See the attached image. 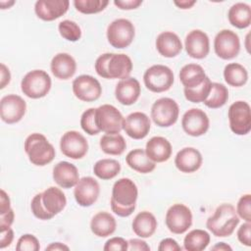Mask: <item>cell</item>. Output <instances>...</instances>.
<instances>
[{
    "instance_id": "obj_38",
    "label": "cell",
    "mask_w": 251,
    "mask_h": 251,
    "mask_svg": "<svg viewBox=\"0 0 251 251\" xmlns=\"http://www.w3.org/2000/svg\"><path fill=\"white\" fill-rule=\"evenodd\" d=\"M211 83L212 82L210 78L207 76L200 85L193 88H184L183 93L186 100L192 103L204 102L209 95V92L211 89Z\"/></svg>"
},
{
    "instance_id": "obj_10",
    "label": "cell",
    "mask_w": 251,
    "mask_h": 251,
    "mask_svg": "<svg viewBox=\"0 0 251 251\" xmlns=\"http://www.w3.org/2000/svg\"><path fill=\"white\" fill-rule=\"evenodd\" d=\"M179 108L177 103L169 97L156 100L151 107V118L154 124L161 127H169L177 121Z\"/></svg>"
},
{
    "instance_id": "obj_5",
    "label": "cell",
    "mask_w": 251,
    "mask_h": 251,
    "mask_svg": "<svg viewBox=\"0 0 251 251\" xmlns=\"http://www.w3.org/2000/svg\"><path fill=\"white\" fill-rule=\"evenodd\" d=\"M24 149L29 162L39 167L51 163L56 155L54 146L47 140L46 136L37 132L31 133L25 138Z\"/></svg>"
},
{
    "instance_id": "obj_1",
    "label": "cell",
    "mask_w": 251,
    "mask_h": 251,
    "mask_svg": "<svg viewBox=\"0 0 251 251\" xmlns=\"http://www.w3.org/2000/svg\"><path fill=\"white\" fill-rule=\"evenodd\" d=\"M66 204L67 198L64 192L56 186H50L33 196L30 209L35 218L47 221L62 212Z\"/></svg>"
},
{
    "instance_id": "obj_25",
    "label": "cell",
    "mask_w": 251,
    "mask_h": 251,
    "mask_svg": "<svg viewBox=\"0 0 251 251\" xmlns=\"http://www.w3.org/2000/svg\"><path fill=\"white\" fill-rule=\"evenodd\" d=\"M53 75L59 79L66 80L74 76L76 72V63L73 56L68 53L56 54L50 63Z\"/></svg>"
},
{
    "instance_id": "obj_3",
    "label": "cell",
    "mask_w": 251,
    "mask_h": 251,
    "mask_svg": "<svg viewBox=\"0 0 251 251\" xmlns=\"http://www.w3.org/2000/svg\"><path fill=\"white\" fill-rule=\"evenodd\" d=\"M95 71L103 78L124 79L132 71L131 59L124 53H104L95 61Z\"/></svg>"
},
{
    "instance_id": "obj_19",
    "label": "cell",
    "mask_w": 251,
    "mask_h": 251,
    "mask_svg": "<svg viewBox=\"0 0 251 251\" xmlns=\"http://www.w3.org/2000/svg\"><path fill=\"white\" fill-rule=\"evenodd\" d=\"M150 127L151 122L145 113L133 112L124 119L123 129L130 138L142 139L146 137Z\"/></svg>"
},
{
    "instance_id": "obj_23",
    "label": "cell",
    "mask_w": 251,
    "mask_h": 251,
    "mask_svg": "<svg viewBox=\"0 0 251 251\" xmlns=\"http://www.w3.org/2000/svg\"><path fill=\"white\" fill-rule=\"evenodd\" d=\"M201 153L193 147H184L180 149L175 158V165L181 173H194L202 165Z\"/></svg>"
},
{
    "instance_id": "obj_8",
    "label": "cell",
    "mask_w": 251,
    "mask_h": 251,
    "mask_svg": "<svg viewBox=\"0 0 251 251\" xmlns=\"http://www.w3.org/2000/svg\"><path fill=\"white\" fill-rule=\"evenodd\" d=\"M143 81L148 90L155 93L165 92L174 83V73L165 65H153L145 71Z\"/></svg>"
},
{
    "instance_id": "obj_42",
    "label": "cell",
    "mask_w": 251,
    "mask_h": 251,
    "mask_svg": "<svg viewBox=\"0 0 251 251\" xmlns=\"http://www.w3.org/2000/svg\"><path fill=\"white\" fill-rule=\"evenodd\" d=\"M40 249V244L38 239L29 233L23 234L17 242L16 250L18 251H38Z\"/></svg>"
},
{
    "instance_id": "obj_54",
    "label": "cell",
    "mask_w": 251,
    "mask_h": 251,
    "mask_svg": "<svg viewBox=\"0 0 251 251\" xmlns=\"http://www.w3.org/2000/svg\"><path fill=\"white\" fill-rule=\"evenodd\" d=\"M174 4L179 9H190L194 4H196L195 0H181V1H174Z\"/></svg>"
},
{
    "instance_id": "obj_12",
    "label": "cell",
    "mask_w": 251,
    "mask_h": 251,
    "mask_svg": "<svg viewBox=\"0 0 251 251\" xmlns=\"http://www.w3.org/2000/svg\"><path fill=\"white\" fill-rule=\"evenodd\" d=\"M166 226L175 234H182L192 225L191 210L183 204H174L166 213Z\"/></svg>"
},
{
    "instance_id": "obj_44",
    "label": "cell",
    "mask_w": 251,
    "mask_h": 251,
    "mask_svg": "<svg viewBox=\"0 0 251 251\" xmlns=\"http://www.w3.org/2000/svg\"><path fill=\"white\" fill-rule=\"evenodd\" d=\"M128 242L123 237H112L108 239L104 245L105 251H126L127 250Z\"/></svg>"
},
{
    "instance_id": "obj_6",
    "label": "cell",
    "mask_w": 251,
    "mask_h": 251,
    "mask_svg": "<svg viewBox=\"0 0 251 251\" xmlns=\"http://www.w3.org/2000/svg\"><path fill=\"white\" fill-rule=\"evenodd\" d=\"M52 81L50 75L43 70L28 72L21 81L22 92L31 99H39L48 94Z\"/></svg>"
},
{
    "instance_id": "obj_22",
    "label": "cell",
    "mask_w": 251,
    "mask_h": 251,
    "mask_svg": "<svg viewBox=\"0 0 251 251\" xmlns=\"http://www.w3.org/2000/svg\"><path fill=\"white\" fill-rule=\"evenodd\" d=\"M141 91L139 81L134 77L121 79L115 88V96L122 105L129 106L134 104L139 98Z\"/></svg>"
},
{
    "instance_id": "obj_21",
    "label": "cell",
    "mask_w": 251,
    "mask_h": 251,
    "mask_svg": "<svg viewBox=\"0 0 251 251\" xmlns=\"http://www.w3.org/2000/svg\"><path fill=\"white\" fill-rule=\"evenodd\" d=\"M68 0H38L34 5L36 16L45 22H52L59 19L69 10Z\"/></svg>"
},
{
    "instance_id": "obj_50",
    "label": "cell",
    "mask_w": 251,
    "mask_h": 251,
    "mask_svg": "<svg viewBox=\"0 0 251 251\" xmlns=\"http://www.w3.org/2000/svg\"><path fill=\"white\" fill-rule=\"evenodd\" d=\"M14 239V231L11 227L2 230L1 231V237H0V248L4 249L11 245Z\"/></svg>"
},
{
    "instance_id": "obj_13",
    "label": "cell",
    "mask_w": 251,
    "mask_h": 251,
    "mask_svg": "<svg viewBox=\"0 0 251 251\" xmlns=\"http://www.w3.org/2000/svg\"><path fill=\"white\" fill-rule=\"evenodd\" d=\"M214 50L217 56L223 60L235 58L240 51L238 35L230 29L219 31L214 39Z\"/></svg>"
},
{
    "instance_id": "obj_55",
    "label": "cell",
    "mask_w": 251,
    "mask_h": 251,
    "mask_svg": "<svg viewBox=\"0 0 251 251\" xmlns=\"http://www.w3.org/2000/svg\"><path fill=\"white\" fill-rule=\"evenodd\" d=\"M211 249L212 250H220V251H226V250H229L230 251L231 247L228 244L225 243V242H219L215 246H213Z\"/></svg>"
},
{
    "instance_id": "obj_41",
    "label": "cell",
    "mask_w": 251,
    "mask_h": 251,
    "mask_svg": "<svg viewBox=\"0 0 251 251\" xmlns=\"http://www.w3.org/2000/svg\"><path fill=\"white\" fill-rule=\"evenodd\" d=\"M95 109L96 108H89L85 110L80 118L81 128L89 135H96L100 132L95 122Z\"/></svg>"
},
{
    "instance_id": "obj_56",
    "label": "cell",
    "mask_w": 251,
    "mask_h": 251,
    "mask_svg": "<svg viewBox=\"0 0 251 251\" xmlns=\"http://www.w3.org/2000/svg\"><path fill=\"white\" fill-rule=\"evenodd\" d=\"M15 4V1H0V5H1V9H7L10 8L12 5Z\"/></svg>"
},
{
    "instance_id": "obj_20",
    "label": "cell",
    "mask_w": 251,
    "mask_h": 251,
    "mask_svg": "<svg viewBox=\"0 0 251 251\" xmlns=\"http://www.w3.org/2000/svg\"><path fill=\"white\" fill-rule=\"evenodd\" d=\"M184 47L187 55L193 59H203L210 51V40L206 32L193 29L185 36Z\"/></svg>"
},
{
    "instance_id": "obj_34",
    "label": "cell",
    "mask_w": 251,
    "mask_h": 251,
    "mask_svg": "<svg viewBox=\"0 0 251 251\" xmlns=\"http://www.w3.org/2000/svg\"><path fill=\"white\" fill-rule=\"evenodd\" d=\"M99 145L101 150L104 153L108 155H115V156L122 155L126 148V142L124 136L121 135L120 133L104 134L100 138Z\"/></svg>"
},
{
    "instance_id": "obj_51",
    "label": "cell",
    "mask_w": 251,
    "mask_h": 251,
    "mask_svg": "<svg viewBox=\"0 0 251 251\" xmlns=\"http://www.w3.org/2000/svg\"><path fill=\"white\" fill-rule=\"evenodd\" d=\"M11 209V201L9 195L5 192V190L1 189L0 195V214H4Z\"/></svg>"
},
{
    "instance_id": "obj_29",
    "label": "cell",
    "mask_w": 251,
    "mask_h": 251,
    "mask_svg": "<svg viewBox=\"0 0 251 251\" xmlns=\"http://www.w3.org/2000/svg\"><path fill=\"white\" fill-rule=\"evenodd\" d=\"M131 226L133 232L137 236L141 238H148L156 231L157 220L152 213L143 211L134 217Z\"/></svg>"
},
{
    "instance_id": "obj_37",
    "label": "cell",
    "mask_w": 251,
    "mask_h": 251,
    "mask_svg": "<svg viewBox=\"0 0 251 251\" xmlns=\"http://www.w3.org/2000/svg\"><path fill=\"white\" fill-rule=\"evenodd\" d=\"M227 99H228L227 88L222 83L212 82L209 95L203 103L208 108L218 109L223 107L227 102Z\"/></svg>"
},
{
    "instance_id": "obj_30",
    "label": "cell",
    "mask_w": 251,
    "mask_h": 251,
    "mask_svg": "<svg viewBox=\"0 0 251 251\" xmlns=\"http://www.w3.org/2000/svg\"><path fill=\"white\" fill-rule=\"evenodd\" d=\"M126 162L130 169L140 174H149L156 168V163L149 159L144 149L140 148L129 151L126 157Z\"/></svg>"
},
{
    "instance_id": "obj_16",
    "label": "cell",
    "mask_w": 251,
    "mask_h": 251,
    "mask_svg": "<svg viewBox=\"0 0 251 251\" xmlns=\"http://www.w3.org/2000/svg\"><path fill=\"white\" fill-rule=\"evenodd\" d=\"M26 111L25 101L19 95L8 94L2 97L0 101L1 120L8 124H16L20 122Z\"/></svg>"
},
{
    "instance_id": "obj_17",
    "label": "cell",
    "mask_w": 251,
    "mask_h": 251,
    "mask_svg": "<svg viewBox=\"0 0 251 251\" xmlns=\"http://www.w3.org/2000/svg\"><path fill=\"white\" fill-rule=\"evenodd\" d=\"M210 126L207 114L198 108H191L184 113L181 119V126L185 133L190 136H201L205 134Z\"/></svg>"
},
{
    "instance_id": "obj_46",
    "label": "cell",
    "mask_w": 251,
    "mask_h": 251,
    "mask_svg": "<svg viewBox=\"0 0 251 251\" xmlns=\"http://www.w3.org/2000/svg\"><path fill=\"white\" fill-rule=\"evenodd\" d=\"M14 219H15V213L12 208L6 213L0 214V231L11 227L12 224L14 223Z\"/></svg>"
},
{
    "instance_id": "obj_49",
    "label": "cell",
    "mask_w": 251,
    "mask_h": 251,
    "mask_svg": "<svg viewBox=\"0 0 251 251\" xmlns=\"http://www.w3.org/2000/svg\"><path fill=\"white\" fill-rule=\"evenodd\" d=\"M128 247L127 250L130 251H149L150 247L149 245L140 238H132L128 241Z\"/></svg>"
},
{
    "instance_id": "obj_26",
    "label": "cell",
    "mask_w": 251,
    "mask_h": 251,
    "mask_svg": "<svg viewBox=\"0 0 251 251\" xmlns=\"http://www.w3.org/2000/svg\"><path fill=\"white\" fill-rule=\"evenodd\" d=\"M145 152L153 162L163 163L168 161L172 155V144L163 136H153L147 141Z\"/></svg>"
},
{
    "instance_id": "obj_53",
    "label": "cell",
    "mask_w": 251,
    "mask_h": 251,
    "mask_svg": "<svg viewBox=\"0 0 251 251\" xmlns=\"http://www.w3.org/2000/svg\"><path fill=\"white\" fill-rule=\"evenodd\" d=\"M45 250H51V251H64V250H66V251H68V250H70V248H69V246H67L64 243L53 242L50 245H48L45 248Z\"/></svg>"
},
{
    "instance_id": "obj_45",
    "label": "cell",
    "mask_w": 251,
    "mask_h": 251,
    "mask_svg": "<svg viewBox=\"0 0 251 251\" xmlns=\"http://www.w3.org/2000/svg\"><path fill=\"white\" fill-rule=\"evenodd\" d=\"M251 223L245 222L237 230V239L245 246H251Z\"/></svg>"
},
{
    "instance_id": "obj_33",
    "label": "cell",
    "mask_w": 251,
    "mask_h": 251,
    "mask_svg": "<svg viewBox=\"0 0 251 251\" xmlns=\"http://www.w3.org/2000/svg\"><path fill=\"white\" fill-rule=\"evenodd\" d=\"M224 78L228 85L240 87L247 82L248 72L238 63H229L224 69Z\"/></svg>"
},
{
    "instance_id": "obj_15",
    "label": "cell",
    "mask_w": 251,
    "mask_h": 251,
    "mask_svg": "<svg viewBox=\"0 0 251 251\" xmlns=\"http://www.w3.org/2000/svg\"><path fill=\"white\" fill-rule=\"evenodd\" d=\"M60 149L66 157L77 160L84 157L87 153L88 142L80 132L69 130L61 137Z\"/></svg>"
},
{
    "instance_id": "obj_31",
    "label": "cell",
    "mask_w": 251,
    "mask_h": 251,
    "mask_svg": "<svg viewBox=\"0 0 251 251\" xmlns=\"http://www.w3.org/2000/svg\"><path fill=\"white\" fill-rule=\"evenodd\" d=\"M207 77L204 69L198 64H187L179 72V80L184 88H193L200 85Z\"/></svg>"
},
{
    "instance_id": "obj_43",
    "label": "cell",
    "mask_w": 251,
    "mask_h": 251,
    "mask_svg": "<svg viewBox=\"0 0 251 251\" xmlns=\"http://www.w3.org/2000/svg\"><path fill=\"white\" fill-rule=\"evenodd\" d=\"M236 214L245 222L251 223V195H242L236 205Z\"/></svg>"
},
{
    "instance_id": "obj_35",
    "label": "cell",
    "mask_w": 251,
    "mask_h": 251,
    "mask_svg": "<svg viewBox=\"0 0 251 251\" xmlns=\"http://www.w3.org/2000/svg\"><path fill=\"white\" fill-rule=\"evenodd\" d=\"M210 243V234L204 229H193L183 239V248L187 251H202Z\"/></svg>"
},
{
    "instance_id": "obj_28",
    "label": "cell",
    "mask_w": 251,
    "mask_h": 251,
    "mask_svg": "<svg viewBox=\"0 0 251 251\" xmlns=\"http://www.w3.org/2000/svg\"><path fill=\"white\" fill-rule=\"evenodd\" d=\"M117 222L108 212H99L90 221V229L98 237L110 236L115 232Z\"/></svg>"
},
{
    "instance_id": "obj_18",
    "label": "cell",
    "mask_w": 251,
    "mask_h": 251,
    "mask_svg": "<svg viewBox=\"0 0 251 251\" xmlns=\"http://www.w3.org/2000/svg\"><path fill=\"white\" fill-rule=\"evenodd\" d=\"M99 193V183L92 176H83L79 178L74 189L75 199L81 207H89L93 205L97 201Z\"/></svg>"
},
{
    "instance_id": "obj_48",
    "label": "cell",
    "mask_w": 251,
    "mask_h": 251,
    "mask_svg": "<svg viewBox=\"0 0 251 251\" xmlns=\"http://www.w3.org/2000/svg\"><path fill=\"white\" fill-rule=\"evenodd\" d=\"M114 4L121 10H133L142 4V0H115Z\"/></svg>"
},
{
    "instance_id": "obj_36",
    "label": "cell",
    "mask_w": 251,
    "mask_h": 251,
    "mask_svg": "<svg viewBox=\"0 0 251 251\" xmlns=\"http://www.w3.org/2000/svg\"><path fill=\"white\" fill-rule=\"evenodd\" d=\"M121 172V165L115 159H101L93 166L94 175L103 180L112 179Z\"/></svg>"
},
{
    "instance_id": "obj_47",
    "label": "cell",
    "mask_w": 251,
    "mask_h": 251,
    "mask_svg": "<svg viewBox=\"0 0 251 251\" xmlns=\"http://www.w3.org/2000/svg\"><path fill=\"white\" fill-rule=\"evenodd\" d=\"M158 250L159 251H179L181 250V247L178 245L176 240L168 237L161 240L158 246Z\"/></svg>"
},
{
    "instance_id": "obj_14",
    "label": "cell",
    "mask_w": 251,
    "mask_h": 251,
    "mask_svg": "<svg viewBox=\"0 0 251 251\" xmlns=\"http://www.w3.org/2000/svg\"><path fill=\"white\" fill-rule=\"evenodd\" d=\"M72 86L75 96L83 102L96 101L102 94L100 82L89 75H78L74 79Z\"/></svg>"
},
{
    "instance_id": "obj_11",
    "label": "cell",
    "mask_w": 251,
    "mask_h": 251,
    "mask_svg": "<svg viewBox=\"0 0 251 251\" xmlns=\"http://www.w3.org/2000/svg\"><path fill=\"white\" fill-rule=\"evenodd\" d=\"M229 127L236 135H245L251 130V110L245 101L233 102L227 112Z\"/></svg>"
},
{
    "instance_id": "obj_27",
    "label": "cell",
    "mask_w": 251,
    "mask_h": 251,
    "mask_svg": "<svg viewBox=\"0 0 251 251\" xmlns=\"http://www.w3.org/2000/svg\"><path fill=\"white\" fill-rule=\"evenodd\" d=\"M157 51L166 58L177 56L182 50V43L178 35L173 31H163L156 39Z\"/></svg>"
},
{
    "instance_id": "obj_52",
    "label": "cell",
    "mask_w": 251,
    "mask_h": 251,
    "mask_svg": "<svg viewBox=\"0 0 251 251\" xmlns=\"http://www.w3.org/2000/svg\"><path fill=\"white\" fill-rule=\"evenodd\" d=\"M11 80V74L9 69L2 63L1 64V82H0V88L3 89L7 84H9Z\"/></svg>"
},
{
    "instance_id": "obj_9",
    "label": "cell",
    "mask_w": 251,
    "mask_h": 251,
    "mask_svg": "<svg viewBox=\"0 0 251 251\" xmlns=\"http://www.w3.org/2000/svg\"><path fill=\"white\" fill-rule=\"evenodd\" d=\"M95 122L100 131L116 134L123 129L124 117L115 106L103 104L95 109Z\"/></svg>"
},
{
    "instance_id": "obj_2",
    "label": "cell",
    "mask_w": 251,
    "mask_h": 251,
    "mask_svg": "<svg viewBox=\"0 0 251 251\" xmlns=\"http://www.w3.org/2000/svg\"><path fill=\"white\" fill-rule=\"evenodd\" d=\"M137 197L138 189L134 181L127 177H122L113 185L111 209L119 217H128L135 210Z\"/></svg>"
},
{
    "instance_id": "obj_39",
    "label": "cell",
    "mask_w": 251,
    "mask_h": 251,
    "mask_svg": "<svg viewBox=\"0 0 251 251\" xmlns=\"http://www.w3.org/2000/svg\"><path fill=\"white\" fill-rule=\"evenodd\" d=\"M58 30L60 35L68 41H77L81 37V29L79 25L71 20H64L59 23Z\"/></svg>"
},
{
    "instance_id": "obj_32",
    "label": "cell",
    "mask_w": 251,
    "mask_h": 251,
    "mask_svg": "<svg viewBox=\"0 0 251 251\" xmlns=\"http://www.w3.org/2000/svg\"><path fill=\"white\" fill-rule=\"evenodd\" d=\"M228 22L237 28H246L251 24V8L248 4L238 2L233 4L227 13Z\"/></svg>"
},
{
    "instance_id": "obj_4",
    "label": "cell",
    "mask_w": 251,
    "mask_h": 251,
    "mask_svg": "<svg viewBox=\"0 0 251 251\" xmlns=\"http://www.w3.org/2000/svg\"><path fill=\"white\" fill-rule=\"evenodd\" d=\"M239 221L235 208L225 203L217 207L214 215L208 218L206 227L216 237H226L233 233Z\"/></svg>"
},
{
    "instance_id": "obj_40",
    "label": "cell",
    "mask_w": 251,
    "mask_h": 251,
    "mask_svg": "<svg viewBox=\"0 0 251 251\" xmlns=\"http://www.w3.org/2000/svg\"><path fill=\"white\" fill-rule=\"evenodd\" d=\"M109 4L108 0H75V9L82 14L90 15L103 11Z\"/></svg>"
},
{
    "instance_id": "obj_24",
    "label": "cell",
    "mask_w": 251,
    "mask_h": 251,
    "mask_svg": "<svg viewBox=\"0 0 251 251\" xmlns=\"http://www.w3.org/2000/svg\"><path fill=\"white\" fill-rule=\"evenodd\" d=\"M53 179L62 188L74 187L79 180L77 168L67 161H61L53 168Z\"/></svg>"
},
{
    "instance_id": "obj_7",
    "label": "cell",
    "mask_w": 251,
    "mask_h": 251,
    "mask_svg": "<svg viewBox=\"0 0 251 251\" xmlns=\"http://www.w3.org/2000/svg\"><path fill=\"white\" fill-rule=\"evenodd\" d=\"M135 28L127 19H117L107 27L108 42L117 49L126 48L134 39Z\"/></svg>"
}]
</instances>
